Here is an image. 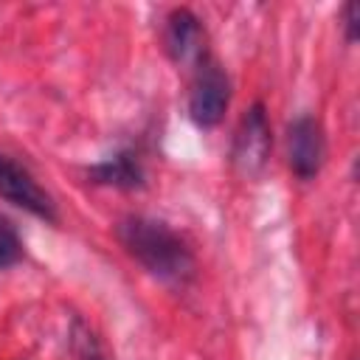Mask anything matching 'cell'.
Returning a JSON list of instances; mask_svg holds the SVG:
<instances>
[{"mask_svg": "<svg viewBox=\"0 0 360 360\" xmlns=\"http://www.w3.org/2000/svg\"><path fill=\"white\" fill-rule=\"evenodd\" d=\"M228 101H231V82L228 76L211 65V62H202L200 65V73L194 79V87H191V98H188V115L197 127L208 129V127H217L228 110Z\"/></svg>", "mask_w": 360, "mask_h": 360, "instance_id": "4", "label": "cell"}, {"mask_svg": "<svg viewBox=\"0 0 360 360\" xmlns=\"http://www.w3.org/2000/svg\"><path fill=\"white\" fill-rule=\"evenodd\" d=\"M20 259H22V242L14 231V225L6 217H0V270L17 264Z\"/></svg>", "mask_w": 360, "mask_h": 360, "instance_id": "8", "label": "cell"}, {"mask_svg": "<svg viewBox=\"0 0 360 360\" xmlns=\"http://www.w3.org/2000/svg\"><path fill=\"white\" fill-rule=\"evenodd\" d=\"M0 197L45 222H56V205L51 194L34 180V174L25 166H20L14 158L3 152H0Z\"/></svg>", "mask_w": 360, "mask_h": 360, "instance_id": "3", "label": "cell"}, {"mask_svg": "<svg viewBox=\"0 0 360 360\" xmlns=\"http://www.w3.org/2000/svg\"><path fill=\"white\" fill-rule=\"evenodd\" d=\"M273 149V132H270V121L264 112V104L256 101L239 121L236 135H233V149H231V160L233 166L245 174L253 177L267 166Z\"/></svg>", "mask_w": 360, "mask_h": 360, "instance_id": "2", "label": "cell"}, {"mask_svg": "<svg viewBox=\"0 0 360 360\" xmlns=\"http://www.w3.org/2000/svg\"><path fill=\"white\" fill-rule=\"evenodd\" d=\"M90 180L93 183H101V186H115V188H135L143 183V169H141V160L138 155L132 152H118L96 166L87 169Z\"/></svg>", "mask_w": 360, "mask_h": 360, "instance_id": "7", "label": "cell"}, {"mask_svg": "<svg viewBox=\"0 0 360 360\" xmlns=\"http://www.w3.org/2000/svg\"><path fill=\"white\" fill-rule=\"evenodd\" d=\"M343 25H346V39H357V3H346L343 8Z\"/></svg>", "mask_w": 360, "mask_h": 360, "instance_id": "9", "label": "cell"}, {"mask_svg": "<svg viewBox=\"0 0 360 360\" xmlns=\"http://www.w3.org/2000/svg\"><path fill=\"white\" fill-rule=\"evenodd\" d=\"M323 158H326V141L321 121L312 115H298L287 127V160L292 174L301 180H312L321 172Z\"/></svg>", "mask_w": 360, "mask_h": 360, "instance_id": "5", "label": "cell"}, {"mask_svg": "<svg viewBox=\"0 0 360 360\" xmlns=\"http://www.w3.org/2000/svg\"><path fill=\"white\" fill-rule=\"evenodd\" d=\"M166 51L177 65H191L202 59L205 51V34L200 20L188 8H177L166 20Z\"/></svg>", "mask_w": 360, "mask_h": 360, "instance_id": "6", "label": "cell"}, {"mask_svg": "<svg viewBox=\"0 0 360 360\" xmlns=\"http://www.w3.org/2000/svg\"><path fill=\"white\" fill-rule=\"evenodd\" d=\"M124 250L152 276L163 281H186L194 273V256L188 245L160 219L129 214L115 225Z\"/></svg>", "mask_w": 360, "mask_h": 360, "instance_id": "1", "label": "cell"}, {"mask_svg": "<svg viewBox=\"0 0 360 360\" xmlns=\"http://www.w3.org/2000/svg\"><path fill=\"white\" fill-rule=\"evenodd\" d=\"M90 360H104V357H101V354H96V352H93V354H90Z\"/></svg>", "mask_w": 360, "mask_h": 360, "instance_id": "10", "label": "cell"}]
</instances>
